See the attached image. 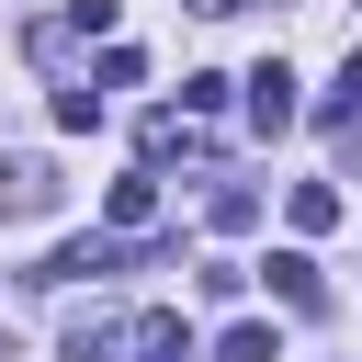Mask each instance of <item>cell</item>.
I'll use <instances>...</instances> for the list:
<instances>
[{
    "label": "cell",
    "mask_w": 362,
    "mask_h": 362,
    "mask_svg": "<svg viewBox=\"0 0 362 362\" xmlns=\"http://www.w3.org/2000/svg\"><path fill=\"white\" fill-rule=\"evenodd\" d=\"M68 362H192V328L170 305H147V317H79Z\"/></svg>",
    "instance_id": "cell-1"
},
{
    "label": "cell",
    "mask_w": 362,
    "mask_h": 362,
    "mask_svg": "<svg viewBox=\"0 0 362 362\" xmlns=\"http://www.w3.org/2000/svg\"><path fill=\"white\" fill-rule=\"evenodd\" d=\"M57 192H68V181H57L45 147H0V226H45Z\"/></svg>",
    "instance_id": "cell-2"
},
{
    "label": "cell",
    "mask_w": 362,
    "mask_h": 362,
    "mask_svg": "<svg viewBox=\"0 0 362 362\" xmlns=\"http://www.w3.org/2000/svg\"><path fill=\"white\" fill-rule=\"evenodd\" d=\"M102 272H124V238H57L34 260V283H102Z\"/></svg>",
    "instance_id": "cell-3"
},
{
    "label": "cell",
    "mask_w": 362,
    "mask_h": 362,
    "mask_svg": "<svg viewBox=\"0 0 362 362\" xmlns=\"http://www.w3.org/2000/svg\"><path fill=\"white\" fill-rule=\"evenodd\" d=\"M102 226H113V238H147V226H158V170H124V181L102 192Z\"/></svg>",
    "instance_id": "cell-4"
},
{
    "label": "cell",
    "mask_w": 362,
    "mask_h": 362,
    "mask_svg": "<svg viewBox=\"0 0 362 362\" xmlns=\"http://www.w3.org/2000/svg\"><path fill=\"white\" fill-rule=\"evenodd\" d=\"M249 124H260V136H283V124H294V68H283V57H260V68H249Z\"/></svg>",
    "instance_id": "cell-5"
},
{
    "label": "cell",
    "mask_w": 362,
    "mask_h": 362,
    "mask_svg": "<svg viewBox=\"0 0 362 362\" xmlns=\"http://www.w3.org/2000/svg\"><path fill=\"white\" fill-rule=\"evenodd\" d=\"M260 283H272L294 317H317V305H328V283H317V260H305V249H272V260H260Z\"/></svg>",
    "instance_id": "cell-6"
},
{
    "label": "cell",
    "mask_w": 362,
    "mask_h": 362,
    "mask_svg": "<svg viewBox=\"0 0 362 362\" xmlns=\"http://www.w3.org/2000/svg\"><path fill=\"white\" fill-rule=\"evenodd\" d=\"M215 362H283L272 317H226V328H215Z\"/></svg>",
    "instance_id": "cell-7"
},
{
    "label": "cell",
    "mask_w": 362,
    "mask_h": 362,
    "mask_svg": "<svg viewBox=\"0 0 362 362\" xmlns=\"http://www.w3.org/2000/svg\"><path fill=\"white\" fill-rule=\"evenodd\" d=\"M204 226H215V238H249V226H260V192H249V181L204 192Z\"/></svg>",
    "instance_id": "cell-8"
},
{
    "label": "cell",
    "mask_w": 362,
    "mask_h": 362,
    "mask_svg": "<svg viewBox=\"0 0 362 362\" xmlns=\"http://www.w3.org/2000/svg\"><path fill=\"white\" fill-rule=\"evenodd\" d=\"M294 226L328 238V226H339V181H294Z\"/></svg>",
    "instance_id": "cell-9"
},
{
    "label": "cell",
    "mask_w": 362,
    "mask_h": 362,
    "mask_svg": "<svg viewBox=\"0 0 362 362\" xmlns=\"http://www.w3.org/2000/svg\"><path fill=\"white\" fill-rule=\"evenodd\" d=\"M136 79H147V57H136V45H113V57L90 68V90H136Z\"/></svg>",
    "instance_id": "cell-10"
},
{
    "label": "cell",
    "mask_w": 362,
    "mask_h": 362,
    "mask_svg": "<svg viewBox=\"0 0 362 362\" xmlns=\"http://www.w3.org/2000/svg\"><path fill=\"white\" fill-rule=\"evenodd\" d=\"M57 124H68V136H79V124H102V90H90V79H68V90H57Z\"/></svg>",
    "instance_id": "cell-11"
},
{
    "label": "cell",
    "mask_w": 362,
    "mask_h": 362,
    "mask_svg": "<svg viewBox=\"0 0 362 362\" xmlns=\"http://www.w3.org/2000/svg\"><path fill=\"white\" fill-rule=\"evenodd\" d=\"M192 11H215V23H226V11H249V0H192Z\"/></svg>",
    "instance_id": "cell-12"
}]
</instances>
